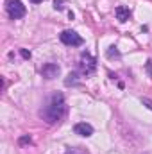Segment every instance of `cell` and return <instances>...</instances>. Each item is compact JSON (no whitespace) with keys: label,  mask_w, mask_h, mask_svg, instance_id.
Here are the masks:
<instances>
[{"label":"cell","mask_w":152,"mask_h":154,"mask_svg":"<svg viewBox=\"0 0 152 154\" xmlns=\"http://www.w3.org/2000/svg\"><path fill=\"white\" fill-rule=\"evenodd\" d=\"M65 111H66L65 97H63L61 93H54V95L45 102V106L41 108L39 116H41L47 124H56V122H59V120L63 118Z\"/></svg>","instance_id":"6da1fadb"},{"label":"cell","mask_w":152,"mask_h":154,"mask_svg":"<svg viewBox=\"0 0 152 154\" xmlns=\"http://www.w3.org/2000/svg\"><path fill=\"white\" fill-rule=\"evenodd\" d=\"M5 11L13 20H18L25 16V5L20 0H5Z\"/></svg>","instance_id":"7a4b0ae2"},{"label":"cell","mask_w":152,"mask_h":154,"mask_svg":"<svg viewBox=\"0 0 152 154\" xmlns=\"http://www.w3.org/2000/svg\"><path fill=\"white\" fill-rule=\"evenodd\" d=\"M79 66H81V72H82L84 75H90V74L95 72L97 61H95V57H93L90 52H82V54H81V63H79Z\"/></svg>","instance_id":"3957f363"},{"label":"cell","mask_w":152,"mask_h":154,"mask_svg":"<svg viewBox=\"0 0 152 154\" xmlns=\"http://www.w3.org/2000/svg\"><path fill=\"white\" fill-rule=\"evenodd\" d=\"M59 39L65 43V45H68V47H81L84 41L82 38L77 34L75 31H63L61 34H59Z\"/></svg>","instance_id":"277c9868"},{"label":"cell","mask_w":152,"mask_h":154,"mask_svg":"<svg viewBox=\"0 0 152 154\" xmlns=\"http://www.w3.org/2000/svg\"><path fill=\"white\" fill-rule=\"evenodd\" d=\"M59 66L56 65V63H47V65H43V68H41V75L45 77V79H56V77L59 75Z\"/></svg>","instance_id":"5b68a950"},{"label":"cell","mask_w":152,"mask_h":154,"mask_svg":"<svg viewBox=\"0 0 152 154\" xmlns=\"http://www.w3.org/2000/svg\"><path fill=\"white\" fill-rule=\"evenodd\" d=\"M74 131H75V134H81V136H91V134H93V127H91L90 124H86V122L75 124Z\"/></svg>","instance_id":"8992f818"},{"label":"cell","mask_w":152,"mask_h":154,"mask_svg":"<svg viewBox=\"0 0 152 154\" xmlns=\"http://www.w3.org/2000/svg\"><path fill=\"white\" fill-rule=\"evenodd\" d=\"M114 14H116V18H118L120 22H127L129 16H131V9H129V7H123V5H118V7L114 9Z\"/></svg>","instance_id":"52a82bcc"},{"label":"cell","mask_w":152,"mask_h":154,"mask_svg":"<svg viewBox=\"0 0 152 154\" xmlns=\"http://www.w3.org/2000/svg\"><path fill=\"white\" fill-rule=\"evenodd\" d=\"M65 154H90L88 151H84L82 147H70Z\"/></svg>","instance_id":"ba28073f"},{"label":"cell","mask_w":152,"mask_h":154,"mask_svg":"<svg viewBox=\"0 0 152 154\" xmlns=\"http://www.w3.org/2000/svg\"><path fill=\"white\" fill-rule=\"evenodd\" d=\"M108 57H109V59H113V57H120V52H118L114 47H109V50H108Z\"/></svg>","instance_id":"9c48e42d"},{"label":"cell","mask_w":152,"mask_h":154,"mask_svg":"<svg viewBox=\"0 0 152 154\" xmlns=\"http://www.w3.org/2000/svg\"><path fill=\"white\" fill-rule=\"evenodd\" d=\"M77 74H68V77H66V81H65V84H66V86H70V84H75L77 82Z\"/></svg>","instance_id":"30bf717a"},{"label":"cell","mask_w":152,"mask_h":154,"mask_svg":"<svg viewBox=\"0 0 152 154\" xmlns=\"http://www.w3.org/2000/svg\"><path fill=\"white\" fill-rule=\"evenodd\" d=\"M18 143H20V145H25V143H31V138H29V136H22V138L18 140Z\"/></svg>","instance_id":"8fae6325"},{"label":"cell","mask_w":152,"mask_h":154,"mask_svg":"<svg viewBox=\"0 0 152 154\" xmlns=\"http://www.w3.org/2000/svg\"><path fill=\"white\" fill-rule=\"evenodd\" d=\"M65 2H66V0H56V2H54V7H56V9H63V7H65V5H63Z\"/></svg>","instance_id":"7c38bea8"},{"label":"cell","mask_w":152,"mask_h":154,"mask_svg":"<svg viewBox=\"0 0 152 154\" xmlns=\"http://www.w3.org/2000/svg\"><path fill=\"white\" fill-rule=\"evenodd\" d=\"M141 102H143L149 109H152V100H150V99H147V97H145V99H141Z\"/></svg>","instance_id":"4fadbf2b"},{"label":"cell","mask_w":152,"mask_h":154,"mask_svg":"<svg viewBox=\"0 0 152 154\" xmlns=\"http://www.w3.org/2000/svg\"><path fill=\"white\" fill-rule=\"evenodd\" d=\"M147 72H149V75L152 77V59H149V61H147Z\"/></svg>","instance_id":"5bb4252c"},{"label":"cell","mask_w":152,"mask_h":154,"mask_svg":"<svg viewBox=\"0 0 152 154\" xmlns=\"http://www.w3.org/2000/svg\"><path fill=\"white\" fill-rule=\"evenodd\" d=\"M22 56H23L25 59H29V57H31V52H27V50H22Z\"/></svg>","instance_id":"9a60e30c"},{"label":"cell","mask_w":152,"mask_h":154,"mask_svg":"<svg viewBox=\"0 0 152 154\" xmlns=\"http://www.w3.org/2000/svg\"><path fill=\"white\" fill-rule=\"evenodd\" d=\"M32 4H39V2H43V0H31Z\"/></svg>","instance_id":"2e32d148"}]
</instances>
